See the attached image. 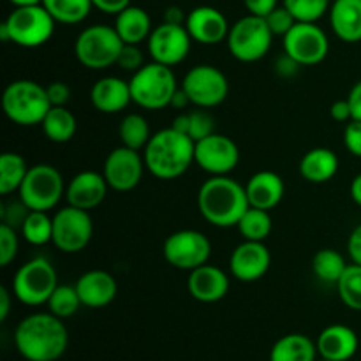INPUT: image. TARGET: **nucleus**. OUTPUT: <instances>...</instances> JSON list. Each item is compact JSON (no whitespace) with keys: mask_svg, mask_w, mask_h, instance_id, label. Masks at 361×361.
Segmentation results:
<instances>
[{"mask_svg":"<svg viewBox=\"0 0 361 361\" xmlns=\"http://www.w3.org/2000/svg\"><path fill=\"white\" fill-rule=\"evenodd\" d=\"M316 342L307 335L289 334L279 338L270 351V361H316Z\"/></svg>","mask_w":361,"mask_h":361,"instance_id":"c85d7f7f","label":"nucleus"},{"mask_svg":"<svg viewBox=\"0 0 361 361\" xmlns=\"http://www.w3.org/2000/svg\"><path fill=\"white\" fill-rule=\"evenodd\" d=\"M76 291L81 303L88 309H104L116 298L118 286L115 277L104 270H90L76 282Z\"/></svg>","mask_w":361,"mask_h":361,"instance_id":"4be33fe9","label":"nucleus"},{"mask_svg":"<svg viewBox=\"0 0 361 361\" xmlns=\"http://www.w3.org/2000/svg\"><path fill=\"white\" fill-rule=\"evenodd\" d=\"M28 214H30V208L23 201L18 200L16 203L13 201V203L6 204V208L2 210V224L11 226L14 229H21Z\"/></svg>","mask_w":361,"mask_h":361,"instance_id":"c03bdc74","label":"nucleus"},{"mask_svg":"<svg viewBox=\"0 0 361 361\" xmlns=\"http://www.w3.org/2000/svg\"><path fill=\"white\" fill-rule=\"evenodd\" d=\"M123 41L109 25H90L80 32L74 42V55L78 62L92 71L111 67L118 60Z\"/></svg>","mask_w":361,"mask_h":361,"instance_id":"0eeeda50","label":"nucleus"},{"mask_svg":"<svg viewBox=\"0 0 361 361\" xmlns=\"http://www.w3.org/2000/svg\"><path fill=\"white\" fill-rule=\"evenodd\" d=\"M94 7H97L99 11L106 14H118L120 11H123L126 7L130 6V0H92Z\"/></svg>","mask_w":361,"mask_h":361,"instance_id":"3c124183","label":"nucleus"},{"mask_svg":"<svg viewBox=\"0 0 361 361\" xmlns=\"http://www.w3.org/2000/svg\"><path fill=\"white\" fill-rule=\"evenodd\" d=\"M348 102L349 106H351L353 120H360L361 122V80L351 88V92H349Z\"/></svg>","mask_w":361,"mask_h":361,"instance_id":"864d4df0","label":"nucleus"},{"mask_svg":"<svg viewBox=\"0 0 361 361\" xmlns=\"http://www.w3.org/2000/svg\"><path fill=\"white\" fill-rule=\"evenodd\" d=\"M284 6L291 11L296 21L317 23L330 11V0H284Z\"/></svg>","mask_w":361,"mask_h":361,"instance_id":"58836bf2","label":"nucleus"},{"mask_svg":"<svg viewBox=\"0 0 361 361\" xmlns=\"http://www.w3.org/2000/svg\"><path fill=\"white\" fill-rule=\"evenodd\" d=\"M271 264V254L264 242H250L235 247L229 257V270L231 275L240 282H256L267 275Z\"/></svg>","mask_w":361,"mask_h":361,"instance_id":"a211bd4d","label":"nucleus"},{"mask_svg":"<svg viewBox=\"0 0 361 361\" xmlns=\"http://www.w3.org/2000/svg\"><path fill=\"white\" fill-rule=\"evenodd\" d=\"M187 289L190 296L201 303L221 302L229 291V277L214 264H203L189 274Z\"/></svg>","mask_w":361,"mask_h":361,"instance_id":"412c9836","label":"nucleus"},{"mask_svg":"<svg viewBox=\"0 0 361 361\" xmlns=\"http://www.w3.org/2000/svg\"><path fill=\"white\" fill-rule=\"evenodd\" d=\"M90 102L97 111L106 113V115L123 111L133 102L129 81L116 76L101 78L92 87Z\"/></svg>","mask_w":361,"mask_h":361,"instance_id":"5701e85b","label":"nucleus"},{"mask_svg":"<svg viewBox=\"0 0 361 361\" xmlns=\"http://www.w3.org/2000/svg\"><path fill=\"white\" fill-rule=\"evenodd\" d=\"M348 252L349 257L353 259V263L361 264V224L356 226V228L353 229L351 235H349Z\"/></svg>","mask_w":361,"mask_h":361,"instance_id":"09e8293b","label":"nucleus"},{"mask_svg":"<svg viewBox=\"0 0 361 361\" xmlns=\"http://www.w3.org/2000/svg\"><path fill=\"white\" fill-rule=\"evenodd\" d=\"M214 118L203 109L189 113V127H187V136L192 137L194 141H201L214 134Z\"/></svg>","mask_w":361,"mask_h":361,"instance_id":"ea45409f","label":"nucleus"},{"mask_svg":"<svg viewBox=\"0 0 361 361\" xmlns=\"http://www.w3.org/2000/svg\"><path fill=\"white\" fill-rule=\"evenodd\" d=\"M330 25L341 41H361V0H335L330 6Z\"/></svg>","mask_w":361,"mask_h":361,"instance_id":"a878e982","label":"nucleus"},{"mask_svg":"<svg viewBox=\"0 0 361 361\" xmlns=\"http://www.w3.org/2000/svg\"><path fill=\"white\" fill-rule=\"evenodd\" d=\"M162 254L173 268L192 271L208 263L212 254V243L208 236L201 231L180 229L166 238Z\"/></svg>","mask_w":361,"mask_h":361,"instance_id":"9b49d317","label":"nucleus"},{"mask_svg":"<svg viewBox=\"0 0 361 361\" xmlns=\"http://www.w3.org/2000/svg\"><path fill=\"white\" fill-rule=\"evenodd\" d=\"M11 310V293L6 288H0V321H6Z\"/></svg>","mask_w":361,"mask_h":361,"instance_id":"6e6d98bb","label":"nucleus"},{"mask_svg":"<svg viewBox=\"0 0 361 361\" xmlns=\"http://www.w3.org/2000/svg\"><path fill=\"white\" fill-rule=\"evenodd\" d=\"M182 90L187 94L190 104L197 108H215L228 97L229 81L221 69L201 63L185 74Z\"/></svg>","mask_w":361,"mask_h":361,"instance_id":"f8f14e48","label":"nucleus"},{"mask_svg":"<svg viewBox=\"0 0 361 361\" xmlns=\"http://www.w3.org/2000/svg\"><path fill=\"white\" fill-rule=\"evenodd\" d=\"M298 67L300 63L296 62V60H293L288 53H284V56L277 59V62H275V71H277L279 76L282 78L295 76V74L298 73Z\"/></svg>","mask_w":361,"mask_h":361,"instance_id":"8fccbe9b","label":"nucleus"},{"mask_svg":"<svg viewBox=\"0 0 361 361\" xmlns=\"http://www.w3.org/2000/svg\"><path fill=\"white\" fill-rule=\"evenodd\" d=\"M243 4H245L249 14L267 18L279 6V0H243Z\"/></svg>","mask_w":361,"mask_h":361,"instance_id":"de8ad7c7","label":"nucleus"},{"mask_svg":"<svg viewBox=\"0 0 361 361\" xmlns=\"http://www.w3.org/2000/svg\"><path fill=\"white\" fill-rule=\"evenodd\" d=\"M284 180L274 171H259L249 178L245 185L249 204L261 210H274L284 197Z\"/></svg>","mask_w":361,"mask_h":361,"instance_id":"393cba45","label":"nucleus"},{"mask_svg":"<svg viewBox=\"0 0 361 361\" xmlns=\"http://www.w3.org/2000/svg\"><path fill=\"white\" fill-rule=\"evenodd\" d=\"M46 305L53 316L66 319V317L74 316L83 303L78 295L76 286H56Z\"/></svg>","mask_w":361,"mask_h":361,"instance_id":"4c0bfd02","label":"nucleus"},{"mask_svg":"<svg viewBox=\"0 0 361 361\" xmlns=\"http://www.w3.org/2000/svg\"><path fill=\"white\" fill-rule=\"evenodd\" d=\"M196 154V141L180 130L168 127L152 134L143 150L145 166L159 180H175L187 173Z\"/></svg>","mask_w":361,"mask_h":361,"instance_id":"f03ea898","label":"nucleus"},{"mask_svg":"<svg viewBox=\"0 0 361 361\" xmlns=\"http://www.w3.org/2000/svg\"><path fill=\"white\" fill-rule=\"evenodd\" d=\"M41 126L46 137L56 145H63L73 140L78 129L76 116L66 106H51Z\"/></svg>","mask_w":361,"mask_h":361,"instance_id":"c756f323","label":"nucleus"},{"mask_svg":"<svg viewBox=\"0 0 361 361\" xmlns=\"http://www.w3.org/2000/svg\"><path fill=\"white\" fill-rule=\"evenodd\" d=\"M2 108L7 118L21 127L41 126L51 109L46 87L32 80H16L7 85L2 95Z\"/></svg>","mask_w":361,"mask_h":361,"instance_id":"39448f33","label":"nucleus"},{"mask_svg":"<svg viewBox=\"0 0 361 361\" xmlns=\"http://www.w3.org/2000/svg\"><path fill=\"white\" fill-rule=\"evenodd\" d=\"M331 118L335 120V122H351L353 120V113H351V106H349L348 99H344V101H335L334 104H331Z\"/></svg>","mask_w":361,"mask_h":361,"instance_id":"603ef678","label":"nucleus"},{"mask_svg":"<svg viewBox=\"0 0 361 361\" xmlns=\"http://www.w3.org/2000/svg\"><path fill=\"white\" fill-rule=\"evenodd\" d=\"M264 20H267L268 27H270L271 34L282 35V37H284V35H288L289 30H291V28L298 23V21H296V18L293 16L291 11H289L284 4L275 7V9L271 11V13L268 14Z\"/></svg>","mask_w":361,"mask_h":361,"instance_id":"a19ab883","label":"nucleus"},{"mask_svg":"<svg viewBox=\"0 0 361 361\" xmlns=\"http://www.w3.org/2000/svg\"><path fill=\"white\" fill-rule=\"evenodd\" d=\"M344 145L348 152L355 157L361 159V122L351 120L344 129Z\"/></svg>","mask_w":361,"mask_h":361,"instance_id":"a18cd8bd","label":"nucleus"},{"mask_svg":"<svg viewBox=\"0 0 361 361\" xmlns=\"http://www.w3.org/2000/svg\"><path fill=\"white\" fill-rule=\"evenodd\" d=\"M274 37L275 35L271 34L264 18L247 14L231 25L226 42H228L229 53L236 60L252 63L267 56Z\"/></svg>","mask_w":361,"mask_h":361,"instance_id":"6e6552de","label":"nucleus"},{"mask_svg":"<svg viewBox=\"0 0 361 361\" xmlns=\"http://www.w3.org/2000/svg\"><path fill=\"white\" fill-rule=\"evenodd\" d=\"M162 21H164V23H171V25H185L187 14L183 13L182 7L169 6V7H166L164 20Z\"/></svg>","mask_w":361,"mask_h":361,"instance_id":"5fc2aeb1","label":"nucleus"},{"mask_svg":"<svg viewBox=\"0 0 361 361\" xmlns=\"http://www.w3.org/2000/svg\"><path fill=\"white\" fill-rule=\"evenodd\" d=\"M185 28L192 41L204 46H214L221 44L222 41L228 39L231 25L228 23V18L219 9L212 6H200L194 7L187 14Z\"/></svg>","mask_w":361,"mask_h":361,"instance_id":"6ab92c4d","label":"nucleus"},{"mask_svg":"<svg viewBox=\"0 0 361 361\" xmlns=\"http://www.w3.org/2000/svg\"><path fill=\"white\" fill-rule=\"evenodd\" d=\"M20 231L25 242L30 245H46L48 242H53V219L48 217V212L30 210Z\"/></svg>","mask_w":361,"mask_h":361,"instance_id":"c9c22d12","label":"nucleus"},{"mask_svg":"<svg viewBox=\"0 0 361 361\" xmlns=\"http://www.w3.org/2000/svg\"><path fill=\"white\" fill-rule=\"evenodd\" d=\"M351 197L358 207H361V173L355 176L351 183Z\"/></svg>","mask_w":361,"mask_h":361,"instance_id":"13d9d810","label":"nucleus"},{"mask_svg":"<svg viewBox=\"0 0 361 361\" xmlns=\"http://www.w3.org/2000/svg\"><path fill=\"white\" fill-rule=\"evenodd\" d=\"M18 249L20 242H18L16 229L7 224L0 226V267H9L18 256Z\"/></svg>","mask_w":361,"mask_h":361,"instance_id":"79ce46f5","label":"nucleus"},{"mask_svg":"<svg viewBox=\"0 0 361 361\" xmlns=\"http://www.w3.org/2000/svg\"><path fill=\"white\" fill-rule=\"evenodd\" d=\"M284 41V53H288L300 66H317L330 51V41L323 28L309 21H298L289 30Z\"/></svg>","mask_w":361,"mask_h":361,"instance_id":"4468645a","label":"nucleus"},{"mask_svg":"<svg viewBox=\"0 0 361 361\" xmlns=\"http://www.w3.org/2000/svg\"><path fill=\"white\" fill-rule=\"evenodd\" d=\"M42 6L55 18L56 23L76 25L88 18L92 7V0H42Z\"/></svg>","mask_w":361,"mask_h":361,"instance_id":"2f4dec72","label":"nucleus"},{"mask_svg":"<svg viewBox=\"0 0 361 361\" xmlns=\"http://www.w3.org/2000/svg\"><path fill=\"white\" fill-rule=\"evenodd\" d=\"M245 187L226 176H210L197 192V208L215 228H233L249 210Z\"/></svg>","mask_w":361,"mask_h":361,"instance_id":"7ed1b4c3","label":"nucleus"},{"mask_svg":"<svg viewBox=\"0 0 361 361\" xmlns=\"http://www.w3.org/2000/svg\"><path fill=\"white\" fill-rule=\"evenodd\" d=\"M133 102L143 109L157 111L171 104L173 95L178 90L176 76L171 67L159 62L147 63L129 80Z\"/></svg>","mask_w":361,"mask_h":361,"instance_id":"423d86ee","label":"nucleus"},{"mask_svg":"<svg viewBox=\"0 0 361 361\" xmlns=\"http://www.w3.org/2000/svg\"><path fill=\"white\" fill-rule=\"evenodd\" d=\"M116 66H120V69L127 71V73H137L143 63V51L140 49L137 44H123L122 51H120L118 60H116Z\"/></svg>","mask_w":361,"mask_h":361,"instance_id":"37998d69","label":"nucleus"},{"mask_svg":"<svg viewBox=\"0 0 361 361\" xmlns=\"http://www.w3.org/2000/svg\"><path fill=\"white\" fill-rule=\"evenodd\" d=\"M338 157L330 148H312L300 161V175L310 183H326L337 175Z\"/></svg>","mask_w":361,"mask_h":361,"instance_id":"cd10ccee","label":"nucleus"},{"mask_svg":"<svg viewBox=\"0 0 361 361\" xmlns=\"http://www.w3.org/2000/svg\"><path fill=\"white\" fill-rule=\"evenodd\" d=\"M321 361H334V360H326V358H323Z\"/></svg>","mask_w":361,"mask_h":361,"instance_id":"052dcab7","label":"nucleus"},{"mask_svg":"<svg viewBox=\"0 0 361 361\" xmlns=\"http://www.w3.org/2000/svg\"><path fill=\"white\" fill-rule=\"evenodd\" d=\"M190 44L192 37L187 32L185 25H171L164 21L152 30L147 41L148 55L152 60L168 67L183 62L189 55Z\"/></svg>","mask_w":361,"mask_h":361,"instance_id":"2eb2a0df","label":"nucleus"},{"mask_svg":"<svg viewBox=\"0 0 361 361\" xmlns=\"http://www.w3.org/2000/svg\"><path fill=\"white\" fill-rule=\"evenodd\" d=\"M145 159L137 150L127 147H118L109 152L104 161L102 175L108 182L109 189L116 192H129L140 185L145 173Z\"/></svg>","mask_w":361,"mask_h":361,"instance_id":"dca6fc26","label":"nucleus"},{"mask_svg":"<svg viewBox=\"0 0 361 361\" xmlns=\"http://www.w3.org/2000/svg\"><path fill=\"white\" fill-rule=\"evenodd\" d=\"M59 286V277L53 264L46 257H35L16 271L13 293L23 305L39 307L48 303L49 296Z\"/></svg>","mask_w":361,"mask_h":361,"instance_id":"9d476101","label":"nucleus"},{"mask_svg":"<svg viewBox=\"0 0 361 361\" xmlns=\"http://www.w3.org/2000/svg\"><path fill=\"white\" fill-rule=\"evenodd\" d=\"M46 92H48V97L51 106H66L67 102L71 101V87L63 81H53L46 87Z\"/></svg>","mask_w":361,"mask_h":361,"instance_id":"49530a36","label":"nucleus"},{"mask_svg":"<svg viewBox=\"0 0 361 361\" xmlns=\"http://www.w3.org/2000/svg\"><path fill=\"white\" fill-rule=\"evenodd\" d=\"M28 169L30 168L20 154H14V152L2 154L0 157V194L9 196V194L20 190Z\"/></svg>","mask_w":361,"mask_h":361,"instance_id":"7c9ffc66","label":"nucleus"},{"mask_svg":"<svg viewBox=\"0 0 361 361\" xmlns=\"http://www.w3.org/2000/svg\"><path fill=\"white\" fill-rule=\"evenodd\" d=\"M187 104H190V101H189V97H187L185 92L182 90V87H180L178 90H176V94L173 95L171 104H169V106H171V108H175V109H183Z\"/></svg>","mask_w":361,"mask_h":361,"instance_id":"4d7b16f0","label":"nucleus"},{"mask_svg":"<svg viewBox=\"0 0 361 361\" xmlns=\"http://www.w3.org/2000/svg\"><path fill=\"white\" fill-rule=\"evenodd\" d=\"M108 189L109 185L102 173L81 171L66 187V200L71 207L90 212L104 201Z\"/></svg>","mask_w":361,"mask_h":361,"instance_id":"aec40b11","label":"nucleus"},{"mask_svg":"<svg viewBox=\"0 0 361 361\" xmlns=\"http://www.w3.org/2000/svg\"><path fill=\"white\" fill-rule=\"evenodd\" d=\"M115 30L123 41V44H137L148 41L152 34V20L143 7L129 6L120 11L115 18Z\"/></svg>","mask_w":361,"mask_h":361,"instance_id":"bb28decb","label":"nucleus"},{"mask_svg":"<svg viewBox=\"0 0 361 361\" xmlns=\"http://www.w3.org/2000/svg\"><path fill=\"white\" fill-rule=\"evenodd\" d=\"M271 222L270 212L261 210V208L249 207V210L243 214V217L238 222V231L243 236V240H250V242H264L271 233Z\"/></svg>","mask_w":361,"mask_h":361,"instance_id":"f704fd0d","label":"nucleus"},{"mask_svg":"<svg viewBox=\"0 0 361 361\" xmlns=\"http://www.w3.org/2000/svg\"><path fill=\"white\" fill-rule=\"evenodd\" d=\"M18 194L30 210L49 212L66 196V183L51 164H35L28 169Z\"/></svg>","mask_w":361,"mask_h":361,"instance_id":"1a4fd4ad","label":"nucleus"},{"mask_svg":"<svg viewBox=\"0 0 361 361\" xmlns=\"http://www.w3.org/2000/svg\"><path fill=\"white\" fill-rule=\"evenodd\" d=\"M94 224L87 210L76 207L60 208L53 217V243L66 254L81 252L90 243Z\"/></svg>","mask_w":361,"mask_h":361,"instance_id":"ddd939ff","label":"nucleus"},{"mask_svg":"<svg viewBox=\"0 0 361 361\" xmlns=\"http://www.w3.org/2000/svg\"><path fill=\"white\" fill-rule=\"evenodd\" d=\"M118 136L123 147L141 152L147 148L148 141H150L152 137L150 126H148L147 118L141 116L140 113H129V115L123 116V120L120 122Z\"/></svg>","mask_w":361,"mask_h":361,"instance_id":"473e14b6","label":"nucleus"},{"mask_svg":"<svg viewBox=\"0 0 361 361\" xmlns=\"http://www.w3.org/2000/svg\"><path fill=\"white\" fill-rule=\"evenodd\" d=\"M14 7H25V6H37L42 4V0H9Z\"/></svg>","mask_w":361,"mask_h":361,"instance_id":"bf43d9fd","label":"nucleus"},{"mask_svg":"<svg viewBox=\"0 0 361 361\" xmlns=\"http://www.w3.org/2000/svg\"><path fill=\"white\" fill-rule=\"evenodd\" d=\"M348 267L349 264L345 263L344 256L334 249H321L312 259L314 274L321 282H326V284L337 286Z\"/></svg>","mask_w":361,"mask_h":361,"instance_id":"72a5a7b5","label":"nucleus"},{"mask_svg":"<svg viewBox=\"0 0 361 361\" xmlns=\"http://www.w3.org/2000/svg\"><path fill=\"white\" fill-rule=\"evenodd\" d=\"M321 358L334 361H348L358 351V335L345 324H331L324 328L316 341Z\"/></svg>","mask_w":361,"mask_h":361,"instance_id":"b1692460","label":"nucleus"},{"mask_svg":"<svg viewBox=\"0 0 361 361\" xmlns=\"http://www.w3.org/2000/svg\"><path fill=\"white\" fill-rule=\"evenodd\" d=\"M194 161L210 176H226L238 166L240 150L231 137L214 133L197 141Z\"/></svg>","mask_w":361,"mask_h":361,"instance_id":"f3484780","label":"nucleus"},{"mask_svg":"<svg viewBox=\"0 0 361 361\" xmlns=\"http://www.w3.org/2000/svg\"><path fill=\"white\" fill-rule=\"evenodd\" d=\"M55 23V18L42 4L14 7L7 20L0 25V39L21 48H39L51 39Z\"/></svg>","mask_w":361,"mask_h":361,"instance_id":"20e7f679","label":"nucleus"},{"mask_svg":"<svg viewBox=\"0 0 361 361\" xmlns=\"http://www.w3.org/2000/svg\"><path fill=\"white\" fill-rule=\"evenodd\" d=\"M338 296L348 309L361 312V264H349L337 282Z\"/></svg>","mask_w":361,"mask_h":361,"instance_id":"e433bc0d","label":"nucleus"},{"mask_svg":"<svg viewBox=\"0 0 361 361\" xmlns=\"http://www.w3.org/2000/svg\"><path fill=\"white\" fill-rule=\"evenodd\" d=\"M14 344L27 361H56L66 353L69 334L60 317L51 312H37L20 321Z\"/></svg>","mask_w":361,"mask_h":361,"instance_id":"f257e3e1","label":"nucleus"}]
</instances>
